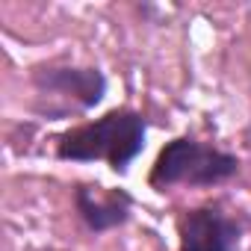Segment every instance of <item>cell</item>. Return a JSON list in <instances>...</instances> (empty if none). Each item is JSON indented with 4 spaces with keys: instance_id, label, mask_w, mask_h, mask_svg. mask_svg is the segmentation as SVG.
I'll use <instances>...</instances> for the list:
<instances>
[{
    "instance_id": "5",
    "label": "cell",
    "mask_w": 251,
    "mask_h": 251,
    "mask_svg": "<svg viewBox=\"0 0 251 251\" xmlns=\"http://www.w3.org/2000/svg\"><path fill=\"white\" fill-rule=\"evenodd\" d=\"M77 210L92 230H109L130 216V195L103 186H77Z\"/></svg>"
},
{
    "instance_id": "2",
    "label": "cell",
    "mask_w": 251,
    "mask_h": 251,
    "mask_svg": "<svg viewBox=\"0 0 251 251\" xmlns=\"http://www.w3.org/2000/svg\"><path fill=\"white\" fill-rule=\"evenodd\" d=\"M236 169L239 163L230 154H222L192 139H175L160 151L151 169V183L154 186H172V183L207 186V183L227 180L230 175H236Z\"/></svg>"
},
{
    "instance_id": "1",
    "label": "cell",
    "mask_w": 251,
    "mask_h": 251,
    "mask_svg": "<svg viewBox=\"0 0 251 251\" xmlns=\"http://www.w3.org/2000/svg\"><path fill=\"white\" fill-rule=\"evenodd\" d=\"M145 142V121L133 109H112L103 118L68 130L56 154L62 160H106L115 172L124 169Z\"/></svg>"
},
{
    "instance_id": "4",
    "label": "cell",
    "mask_w": 251,
    "mask_h": 251,
    "mask_svg": "<svg viewBox=\"0 0 251 251\" xmlns=\"http://www.w3.org/2000/svg\"><path fill=\"white\" fill-rule=\"evenodd\" d=\"M33 83L45 92L77 98L83 106H95L106 92V80L98 68H39Z\"/></svg>"
},
{
    "instance_id": "3",
    "label": "cell",
    "mask_w": 251,
    "mask_h": 251,
    "mask_svg": "<svg viewBox=\"0 0 251 251\" xmlns=\"http://www.w3.org/2000/svg\"><path fill=\"white\" fill-rule=\"evenodd\" d=\"M239 245V225L219 210H192L180 222V251H233Z\"/></svg>"
}]
</instances>
